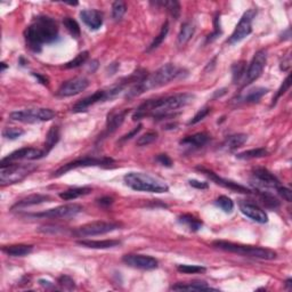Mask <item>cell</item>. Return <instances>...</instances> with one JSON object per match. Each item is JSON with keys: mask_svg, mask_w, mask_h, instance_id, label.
I'll use <instances>...</instances> for the list:
<instances>
[{"mask_svg": "<svg viewBox=\"0 0 292 292\" xmlns=\"http://www.w3.org/2000/svg\"><path fill=\"white\" fill-rule=\"evenodd\" d=\"M245 63L244 62H239V63H235L232 68V72H233V83L234 84H239V81L241 80V78L245 74Z\"/></svg>", "mask_w": 292, "mask_h": 292, "instance_id": "obj_42", "label": "cell"}, {"mask_svg": "<svg viewBox=\"0 0 292 292\" xmlns=\"http://www.w3.org/2000/svg\"><path fill=\"white\" fill-rule=\"evenodd\" d=\"M199 170V172H201L203 175L208 177V178H210L212 180V182L217 184V185L219 186H223V188L225 189H231V191L233 192H238V193H242V194H251L252 191H250V189L244 188V186L240 185V184L233 182V180H229V179H226V178H223V177H219L217 173H215L214 172H211V170H208L206 168H203V167H198L196 168Z\"/></svg>", "mask_w": 292, "mask_h": 292, "instance_id": "obj_16", "label": "cell"}, {"mask_svg": "<svg viewBox=\"0 0 292 292\" xmlns=\"http://www.w3.org/2000/svg\"><path fill=\"white\" fill-rule=\"evenodd\" d=\"M56 117V113L51 109H26L21 111H14L9 114L13 121H18L23 123H39L51 121Z\"/></svg>", "mask_w": 292, "mask_h": 292, "instance_id": "obj_7", "label": "cell"}, {"mask_svg": "<svg viewBox=\"0 0 292 292\" xmlns=\"http://www.w3.org/2000/svg\"><path fill=\"white\" fill-rule=\"evenodd\" d=\"M194 97L193 94L184 93L159 98V100H149L139 105L138 109L133 114V120L137 121L145 117H153L156 120H163L167 118L175 117V111L189 105L193 102Z\"/></svg>", "mask_w": 292, "mask_h": 292, "instance_id": "obj_1", "label": "cell"}, {"mask_svg": "<svg viewBox=\"0 0 292 292\" xmlns=\"http://www.w3.org/2000/svg\"><path fill=\"white\" fill-rule=\"evenodd\" d=\"M156 161L160 163V165L167 167V168H172V160L170 159L169 155L167 154H159L156 156Z\"/></svg>", "mask_w": 292, "mask_h": 292, "instance_id": "obj_50", "label": "cell"}, {"mask_svg": "<svg viewBox=\"0 0 292 292\" xmlns=\"http://www.w3.org/2000/svg\"><path fill=\"white\" fill-rule=\"evenodd\" d=\"M39 231L42 233H52V234H57L58 231H63V229L57 227V226L48 225V226H44V227H40L39 228Z\"/></svg>", "mask_w": 292, "mask_h": 292, "instance_id": "obj_53", "label": "cell"}, {"mask_svg": "<svg viewBox=\"0 0 292 292\" xmlns=\"http://www.w3.org/2000/svg\"><path fill=\"white\" fill-rule=\"evenodd\" d=\"M120 227L119 224L117 223L110 222H94L86 224L81 227H79L73 232V235L79 236V238H86V236H96L107 234L116 231Z\"/></svg>", "mask_w": 292, "mask_h": 292, "instance_id": "obj_11", "label": "cell"}, {"mask_svg": "<svg viewBox=\"0 0 292 292\" xmlns=\"http://www.w3.org/2000/svg\"><path fill=\"white\" fill-rule=\"evenodd\" d=\"M63 24L67 30L70 32V34L73 38H79L80 37V26L77 23V21L71 17H65L63 19Z\"/></svg>", "mask_w": 292, "mask_h": 292, "instance_id": "obj_39", "label": "cell"}, {"mask_svg": "<svg viewBox=\"0 0 292 292\" xmlns=\"http://www.w3.org/2000/svg\"><path fill=\"white\" fill-rule=\"evenodd\" d=\"M268 93L267 88H262V87H257L254 88V89L249 90L247 95L241 98V101L243 103H257L262 98V96H265Z\"/></svg>", "mask_w": 292, "mask_h": 292, "instance_id": "obj_32", "label": "cell"}, {"mask_svg": "<svg viewBox=\"0 0 292 292\" xmlns=\"http://www.w3.org/2000/svg\"><path fill=\"white\" fill-rule=\"evenodd\" d=\"M113 159L111 157H94V156H85L81 159L73 160V161L65 163L58 168L56 172L52 173V177H61L64 173L73 169L78 168H85V167H104V166H110L111 163H113Z\"/></svg>", "mask_w": 292, "mask_h": 292, "instance_id": "obj_8", "label": "cell"}, {"mask_svg": "<svg viewBox=\"0 0 292 292\" xmlns=\"http://www.w3.org/2000/svg\"><path fill=\"white\" fill-rule=\"evenodd\" d=\"M177 271L183 274H199L205 273L206 267L198 266V265H178Z\"/></svg>", "mask_w": 292, "mask_h": 292, "instance_id": "obj_41", "label": "cell"}, {"mask_svg": "<svg viewBox=\"0 0 292 292\" xmlns=\"http://www.w3.org/2000/svg\"><path fill=\"white\" fill-rule=\"evenodd\" d=\"M0 184L2 186L13 185L22 182L34 170H37L35 165H15L14 162L0 166Z\"/></svg>", "mask_w": 292, "mask_h": 292, "instance_id": "obj_6", "label": "cell"}, {"mask_svg": "<svg viewBox=\"0 0 292 292\" xmlns=\"http://www.w3.org/2000/svg\"><path fill=\"white\" fill-rule=\"evenodd\" d=\"M291 282H292L291 278H288V280L285 281V287L288 288V290H291V288H292V283H291Z\"/></svg>", "mask_w": 292, "mask_h": 292, "instance_id": "obj_58", "label": "cell"}, {"mask_svg": "<svg viewBox=\"0 0 292 292\" xmlns=\"http://www.w3.org/2000/svg\"><path fill=\"white\" fill-rule=\"evenodd\" d=\"M77 243L79 245H81V247L89 248V249H110L120 245L121 242L117 240H102V241L80 240V241H77Z\"/></svg>", "mask_w": 292, "mask_h": 292, "instance_id": "obj_25", "label": "cell"}, {"mask_svg": "<svg viewBox=\"0 0 292 292\" xmlns=\"http://www.w3.org/2000/svg\"><path fill=\"white\" fill-rule=\"evenodd\" d=\"M257 14V12L255 9H249L242 16L240 22L236 25L235 30L233 31L231 37L228 38L227 42L229 45H235L238 42H240L248 37L249 34L252 32V21H254L255 16Z\"/></svg>", "mask_w": 292, "mask_h": 292, "instance_id": "obj_12", "label": "cell"}, {"mask_svg": "<svg viewBox=\"0 0 292 292\" xmlns=\"http://www.w3.org/2000/svg\"><path fill=\"white\" fill-rule=\"evenodd\" d=\"M189 183L192 188H194L196 189H206L209 188L208 183L206 182H200V180H196V179H191Z\"/></svg>", "mask_w": 292, "mask_h": 292, "instance_id": "obj_52", "label": "cell"}, {"mask_svg": "<svg viewBox=\"0 0 292 292\" xmlns=\"http://www.w3.org/2000/svg\"><path fill=\"white\" fill-rule=\"evenodd\" d=\"M97 203L102 206H110L113 203V199L110 198V196H104V198L98 199Z\"/></svg>", "mask_w": 292, "mask_h": 292, "instance_id": "obj_55", "label": "cell"}, {"mask_svg": "<svg viewBox=\"0 0 292 292\" xmlns=\"http://www.w3.org/2000/svg\"><path fill=\"white\" fill-rule=\"evenodd\" d=\"M23 134H24V130L21 129V128L7 127V128H5L4 130H2V136H4L5 138L11 139V140L19 138V137H21Z\"/></svg>", "mask_w": 292, "mask_h": 292, "instance_id": "obj_43", "label": "cell"}, {"mask_svg": "<svg viewBox=\"0 0 292 292\" xmlns=\"http://www.w3.org/2000/svg\"><path fill=\"white\" fill-rule=\"evenodd\" d=\"M34 251V245L30 244H12L2 248V252L11 257H24Z\"/></svg>", "mask_w": 292, "mask_h": 292, "instance_id": "obj_24", "label": "cell"}, {"mask_svg": "<svg viewBox=\"0 0 292 292\" xmlns=\"http://www.w3.org/2000/svg\"><path fill=\"white\" fill-rule=\"evenodd\" d=\"M214 32H212L211 34L208 35V38H206V42H211L214 41L215 39H217L219 35L222 34V30H221V24H219V15L217 14V16H216L215 19H214Z\"/></svg>", "mask_w": 292, "mask_h": 292, "instance_id": "obj_47", "label": "cell"}, {"mask_svg": "<svg viewBox=\"0 0 292 292\" xmlns=\"http://www.w3.org/2000/svg\"><path fill=\"white\" fill-rule=\"evenodd\" d=\"M39 283H40V285H42V287H45V288H52V287H54V285H52V282L46 281V280H39Z\"/></svg>", "mask_w": 292, "mask_h": 292, "instance_id": "obj_57", "label": "cell"}, {"mask_svg": "<svg viewBox=\"0 0 292 292\" xmlns=\"http://www.w3.org/2000/svg\"><path fill=\"white\" fill-rule=\"evenodd\" d=\"M215 248L219 250L232 252V254H238L244 257H251L257 259H265V260H273L276 258L277 254L274 250L267 248L257 247V245H247L240 243H233L228 241H215L212 243Z\"/></svg>", "mask_w": 292, "mask_h": 292, "instance_id": "obj_5", "label": "cell"}, {"mask_svg": "<svg viewBox=\"0 0 292 292\" xmlns=\"http://www.w3.org/2000/svg\"><path fill=\"white\" fill-rule=\"evenodd\" d=\"M80 18L90 30H98L103 25V14L97 9H85L80 12Z\"/></svg>", "mask_w": 292, "mask_h": 292, "instance_id": "obj_21", "label": "cell"}, {"mask_svg": "<svg viewBox=\"0 0 292 292\" xmlns=\"http://www.w3.org/2000/svg\"><path fill=\"white\" fill-rule=\"evenodd\" d=\"M184 72L186 71L184 70V69L177 68L175 64L168 63L163 65V67L157 69L153 73L146 74V77L144 78L143 80H140L139 83L134 85L129 89V91L126 94V98L130 100V98L139 96V95H142L147 90L160 88L165 86V85H168L173 80H176V79L184 78Z\"/></svg>", "mask_w": 292, "mask_h": 292, "instance_id": "obj_3", "label": "cell"}, {"mask_svg": "<svg viewBox=\"0 0 292 292\" xmlns=\"http://www.w3.org/2000/svg\"><path fill=\"white\" fill-rule=\"evenodd\" d=\"M109 100H112L111 98L110 91L109 89H101L95 91L94 94H91L90 96L85 97L81 101H79L78 103L74 104V106L72 107V112L74 113H80L84 112V111H86L88 107H90L91 105L96 104V103H101V102H106Z\"/></svg>", "mask_w": 292, "mask_h": 292, "instance_id": "obj_19", "label": "cell"}, {"mask_svg": "<svg viewBox=\"0 0 292 292\" xmlns=\"http://www.w3.org/2000/svg\"><path fill=\"white\" fill-rule=\"evenodd\" d=\"M84 208L77 203H71V205H64L56 206V208L49 209L45 212L40 214L29 215V217L34 218H52V219H70L80 214Z\"/></svg>", "mask_w": 292, "mask_h": 292, "instance_id": "obj_9", "label": "cell"}, {"mask_svg": "<svg viewBox=\"0 0 292 292\" xmlns=\"http://www.w3.org/2000/svg\"><path fill=\"white\" fill-rule=\"evenodd\" d=\"M127 12V6L123 1H114L112 4V17L114 21H120Z\"/></svg>", "mask_w": 292, "mask_h": 292, "instance_id": "obj_40", "label": "cell"}, {"mask_svg": "<svg viewBox=\"0 0 292 292\" xmlns=\"http://www.w3.org/2000/svg\"><path fill=\"white\" fill-rule=\"evenodd\" d=\"M60 136V129H58L57 126L52 127L51 129H49L47 136H46V142L44 146V153L46 156H47V154L51 152V151L54 149V146L58 143Z\"/></svg>", "mask_w": 292, "mask_h": 292, "instance_id": "obj_29", "label": "cell"}, {"mask_svg": "<svg viewBox=\"0 0 292 292\" xmlns=\"http://www.w3.org/2000/svg\"><path fill=\"white\" fill-rule=\"evenodd\" d=\"M88 57H89V52H88L87 51H85L83 52H79L77 56L73 58V60L68 62V63L64 65V68L65 69H74V68L81 67V65L86 63Z\"/></svg>", "mask_w": 292, "mask_h": 292, "instance_id": "obj_36", "label": "cell"}, {"mask_svg": "<svg viewBox=\"0 0 292 292\" xmlns=\"http://www.w3.org/2000/svg\"><path fill=\"white\" fill-rule=\"evenodd\" d=\"M209 140V136L206 133H198L195 135L188 136L180 140V145L189 147V149H200L206 145Z\"/></svg>", "mask_w": 292, "mask_h": 292, "instance_id": "obj_23", "label": "cell"}, {"mask_svg": "<svg viewBox=\"0 0 292 292\" xmlns=\"http://www.w3.org/2000/svg\"><path fill=\"white\" fill-rule=\"evenodd\" d=\"M194 32H195V26L192 22L183 23L182 29H180L178 34V38H177V44H178V46H184L188 44V42L192 39Z\"/></svg>", "mask_w": 292, "mask_h": 292, "instance_id": "obj_27", "label": "cell"}, {"mask_svg": "<svg viewBox=\"0 0 292 292\" xmlns=\"http://www.w3.org/2000/svg\"><path fill=\"white\" fill-rule=\"evenodd\" d=\"M290 68H291V56L288 54L287 56L283 58V61H282L281 70L282 71H289V70H290Z\"/></svg>", "mask_w": 292, "mask_h": 292, "instance_id": "obj_54", "label": "cell"}, {"mask_svg": "<svg viewBox=\"0 0 292 292\" xmlns=\"http://www.w3.org/2000/svg\"><path fill=\"white\" fill-rule=\"evenodd\" d=\"M6 68H7V65H6V63H1V71H4Z\"/></svg>", "mask_w": 292, "mask_h": 292, "instance_id": "obj_59", "label": "cell"}, {"mask_svg": "<svg viewBox=\"0 0 292 292\" xmlns=\"http://www.w3.org/2000/svg\"><path fill=\"white\" fill-rule=\"evenodd\" d=\"M129 113V110L124 109V110H116L112 111L109 116H107V120H106V127H105L104 133L102 134V138H105L106 136L111 135L116 131L118 128H119L121 124L123 123L124 119H126L127 114Z\"/></svg>", "mask_w": 292, "mask_h": 292, "instance_id": "obj_20", "label": "cell"}, {"mask_svg": "<svg viewBox=\"0 0 292 292\" xmlns=\"http://www.w3.org/2000/svg\"><path fill=\"white\" fill-rule=\"evenodd\" d=\"M248 140V135L245 134H236V135H232L227 137L225 139V142L223 143V149L227 151H233L241 147L245 142Z\"/></svg>", "mask_w": 292, "mask_h": 292, "instance_id": "obj_28", "label": "cell"}, {"mask_svg": "<svg viewBox=\"0 0 292 292\" xmlns=\"http://www.w3.org/2000/svg\"><path fill=\"white\" fill-rule=\"evenodd\" d=\"M252 183L257 186V189H277L280 186V180L266 168H257L252 172Z\"/></svg>", "mask_w": 292, "mask_h": 292, "instance_id": "obj_14", "label": "cell"}, {"mask_svg": "<svg viewBox=\"0 0 292 292\" xmlns=\"http://www.w3.org/2000/svg\"><path fill=\"white\" fill-rule=\"evenodd\" d=\"M267 63V51L266 49H260L255 54L254 58L250 62L248 70L245 71L244 74V81L243 87H247L249 85H251L254 81L260 77L262 71H264L265 67Z\"/></svg>", "mask_w": 292, "mask_h": 292, "instance_id": "obj_10", "label": "cell"}, {"mask_svg": "<svg viewBox=\"0 0 292 292\" xmlns=\"http://www.w3.org/2000/svg\"><path fill=\"white\" fill-rule=\"evenodd\" d=\"M122 261L127 266L133 268H138V270H154L157 267L159 262L155 258L146 255H124L122 257Z\"/></svg>", "mask_w": 292, "mask_h": 292, "instance_id": "obj_15", "label": "cell"}, {"mask_svg": "<svg viewBox=\"0 0 292 292\" xmlns=\"http://www.w3.org/2000/svg\"><path fill=\"white\" fill-rule=\"evenodd\" d=\"M24 38L32 52H40L42 46L52 44L58 39L56 22L48 16H38L25 29Z\"/></svg>", "mask_w": 292, "mask_h": 292, "instance_id": "obj_2", "label": "cell"}, {"mask_svg": "<svg viewBox=\"0 0 292 292\" xmlns=\"http://www.w3.org/2000/svg\"><path fill=\"white\" fill-rule=\"evenodd\" d=\"M290 80H291V75L289 74L288 77L285 78V80L283 81V84L281 85L280 89L277 90V93H276V95H275V97H273V102H272V106L276 104V102H277L278 98H280L283 94H285V91H287L289 89V88H290V86H291Z\"/></svg>", "mask_w": 292, "mask_h": 292, "instance_id": "obj_45", "label": "cell"}, {"mask_svg": "<svg viewBox=\"0 0 292 292\" xmlns=\"http://www.w3.org/2000/svg\"><path fill=\"white\" fill-rule=\"evenodd\" d=\"M157 138V133L155 131H149V133L144 134L139 137L138 139H137V146H147L150 145V144H152L154 140Z\"/></svg>", "mask_w": 292, "mask_h": 292, "instance_id": "obj_44", "label": "cell"}, {"mask_svg": "<svg viewBox=\"0 0 292 292\" xmlns=\"http://www.w3.org/2000/svg\"><path fill=\"white\" fill-rule=\"evenodd\" d=\"M89 86V81L87 78L79 77V78H73L70 80L65 81L62 84V86L58 88L57 90V96L60 97H70L74 96L83 93L84 90L87 89V87Z\"/></svg>", "mask_w": 292, "mask_h": 292, "instance_id": "obj_13", "label": "cell"}, {"mask_svg": "<svg viewBox=\"0 0 292 292\" xmlns=\"http://www.w3.org/2000/svg\"><path fill=\"white\" fill-rule=\"evenodd\" d=\"M172 290L175 291H209V290H215V289L210 288L206 282L201 281H195V282H189V283H177L172 285Z\"/></svg>", "mask_w": 292, "mask_h": 292, "instance_id": "obj_26", "label": "cell"}, {"mask_svg": "<svg viewBox=\"0 0 292 292\" xmlns=\"http://www.w3.org/2000/svg\"><path fill=\"white\" fill-rule=\"evenodd\" d=\"M276 189H277L278 194H280L282 198L285 200V201H287V202L292 201V192L290 191V189H287V188H282V186H278Z\"/></svg>", "mask_w": 292, "mask_h": 292, "instance_id": "obj_51", "label": "cell"}, {"mask_svg": "<svg viewBox=\"0 0 292 292\" xmlns=\"http://www.w3.org/2000/svg\"><path fill=\"white\" fill-rule=\"evenodd\" d=\"M44 156H46L44 150L34 149V147H23V149L16 150L4 157L1 160V165H7V163H12L17 160H38Z\"/></svg>", "mask_w": 292, "mask_h": 292, "instance_id": "obj_18", "label": "cell"}, {"mask_svg": "<svg viewBox=\"0 0 292 292\" xmlns=\"http://www.w3.org/2000/svg\"><path fill=\"white\" fill-rule=\"evenodd\" d=\"M123 180L128 188L137 192L166 193L169 191L168 185L163 180L144 172H128L124 175Z\"/></svg>", "mask_w": 292, "mask_h": 292, "instance_id": "obj_4", "label": "cell"}, {"mask_svg": "<svg viewBox=\"0 0 292 292\" xmlns=\"http://www.w3.org/2000/svg\"><path fill=\"white\" fill-rule=\"evenodd\" d=\"M268 155V151L266 149H254V150H248L244 152H241L236 154V157L240 160H251V159H258V157H264Z\"/></svg>", "mask_w": 292, "mask_h": 292, "instance_id": "obj_34", "label": "cell"}, {"mask_svg": "<svg viewBox=\"0 0 292 292\" xmlns=\"http://www.w3.org/2000/svg\"><path fill=\"white\" fill-rule=\"evenodd\" d=\"M210 110H211V109H210V107H208V106L202 107L201 110H199V112L196 113L195 116L189 121V123H188L189 126H193V124H196V123H199L200 121H202L210 113Z\"/></svg>", "mask_w": 292, "mask_h": 292, "instance_id": "obj_46", "label": "cell"}, {"mask_svg": "<svg viewBox=\"0 0 292 292\" xmlns=\"http://www.w3.org/2000/svg\"><path fill=\"white\" fill-rule=\"evenodd\" d=\"M51 200V196L45 194H31L26 198L19 200L18 202H16L14 206H12V211H16V210H22L25 208H29L31 206H37L40 203L48 202Z\"/></svg>", "mask_w": 292, "mask_h": 292, "instance_id": "obj_22", "label": "cell"}, {"mask_svg": "<svg viewBox=\"0 0 292 292\" xmlns=\"http://www.w3.org/2000/svg\"><path fill=\"white\" fill-rule=\"evenodd\" d=\"M91 192L90 188H74L69 189L67 191H63L60 193V198L64 201H71V200H75L80 196L87 195Z\"/></svg>", "mask_w": 292, "mask_h": 292, "instance_id": "obj_31", "label": "cell"}, {"mask_svg": "<svg viewBox=\"0 0 292 292\" xmlns=\"http://www.w3.org/2000/svg\"><path fill=\"white\" fill-rule=\"evenodd\" d=\"M155 4L162 6V7H165L167 11L170 13V15H172L175 19H177L179 17L180 5H179L178 1H156Z\"/></svg>", "mask_w": 292, "mask_h": 292, "instance_id": "obj_35", "label": "cell"}, {"mask_svg": "<svg viewBox=\"0 0 292 292\" xmlns=\"http://www.w3.org/2000/svg\"><path fill=\"white\" fill-rule=\"evenodd\" d=\"M34 75L35 78L38 79L39 81H40V83L42 84V85H45V86H47L48 85V79L46 78V77H44V75H41V74H39V73H32Z\"/></svg>", "mask_w": 292, "mask_h": 292, "instance_id": "obj_56", "label": "cell"}, {"mask_svg": "<svg viewBox=\"0 0 292 292\" xmlns=\"http://www.w3.org/2000/svg\"><path fill=\"white\" fill-rule=\"evenodd\" d=\"M178 223L180 225L185 226L191 232H198L202 227V222L192 215H182L178 217Z\"/></svg>", "mask_w": 292, "mask_h": 292, "instance_id": "obj_30", "label": "cell"}, {"mask_svg": "<svg viewBox=\"0 0 292 292\" xmlns=\"http://www.w3.org/2000/svg\"><path fill=\"white\" fill-rule=\"evenodd\" d=\"M58 284L65 289H69V290H72V289L75 287L74 281L72 280L70 276H68V275H62V276L58 278Z\"/></svg>", "mask_w": 292, "mask_h": 292, "instance_id": "obj_48", "label": "cell"}, {"mask_svg": "<svg viewBox=\"0 0 292 292\" xmlns=\"http://www.w3.org/2000/svg\"><path fill=\"white\" fill-rule=\"evenodd\" d=\"M239 208H240V211L245 217L250 218L251 221L258 223V224H266L268 222V216L266 212L254 202L240 200Z\"/></svg>", "mask_w": 292, "mask_h": 292, "instance_id": "obj_17", "label": "cell"}, {"mask_svg": "<svg viewBox=\"0 0 292 292\" xmlns=\"http://www.w3.org/2000/svg\"><path fill=\"white\" fill-rule=\"evenodd\" d=\"M142 124H138V126L137 127H135L134 128L133 130L131 131H129V133L128 134H126V135H123L122 137H121V138L119 139V143H123V142H127V140H129V139H131L133 138V137H135L137 134L139 133L140 130H142Z\"/></svg>", "mask_w": 292, "mask_h": 292, "instance_id": "obj_49", "label": "cell"}, {"mask_svg": "<svg viewBox=\"0 0 292 292\" xmlns=\"http://www.w3.org/2000/svg\"><path fill=\"white\" fill-rule=\"evenodd\" d=\"M215 205L219 206V208H221L224 212H226V214H231L233 209H234V202H233L228 196H225V195L219 196V198L215 201Z\"/></svg>", "mask_w": 292, "mask_h": 292, "instance_id": "obj_38", "label": "cell"}, {"mask_svg": "<svg viewBox=\"0 0 292 292\" xmlns=\"http://www.w3.org/2000/svg\"><path fill=\"white\" fill-rule=\"evenodd\" d=\"M256 193L258 194L260 202L265 206H267V208L276 209L280 206V202H278V200L276 198H274L271 193L265 192L264 189H256Z\"/></svg>", "mask_w": 292, "mask_h": 292, "instance_id": "obj_33", "label": "cell"}, {"mask_svg": "<svg viewBox=\"0 0 292 292\" xmlns=\"http://www.w3.org/2000/svg\"><path fill=\"white\" fill-rule=\"evenodd\" d=\"M168 32H169V23L166 22L165 24L162 25V29H161V31H160V34H157V37H155V39H154V40L152 41V44L150 45V47H149V49H147V52H151V51H153V49L159 47V46L163 42V40L166 39L167 34H168Z\"/></svg>", "mask_w": 292, "mask_h": 292, "instance_id": "obj_37", "label": "cell"}]
</instances>
